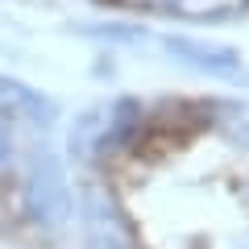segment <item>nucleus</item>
Wrapping results in <instances>:
<instances>
[{
    "instance_id": "nucleus-1",
    "label": "nucleus",
    "mask_w": 249,
    "mask_h": 249,
    "mask_svg": "<svg viewBox=\"0 0 249 249\" xmlns=\"http://www.w3.org/2000/svg\"><path fill=\"white\" fill-rule=\"evenodd\" d=\"M21 208L37 229H58L71 216V183L54 154H34L21 178Z\"/></svg>"
},
{
    "instance_id": "nucleus-2",
    "label": "nucleus",
    "mask_w": 249,
    "mask_h": 249,
    "mask_svg": "<svg viewBox=\"0 0 249 249\" xmlns=\"http://www.w3.org/2000/svg\"><path fill=\"white\" fill-rule=\"evenodd\" d=\"M79 216H83V237H88L91 249H137V232L108 187L100 183L83 187Z\"/></svg>"
},
{
    "instance_id": "nucleus-3",
    "label": "nucleus",
    "mask_w": 249,
    "mask_h": 249,
    "mask_svg": "<svg viewBox=\"0 0 249 249\" xmlns=\"http://www.w3.org/2000/svg\"><path fill=\"white\" fill-rule=\"evenodd\" d=\"M162 46H166V54H170L175 62H183V67H191V71H199V75L229 79V83L245 79V62H241V54L232 50V46H224V42L170 34V37H162Z\"/></svg>"
},
{
    "instance_id": "nucleus-4",
    "label": "nucleus",
    "mask_w": 249,
    "mask_h": 249,
    "mask_svg": "<svg viewBox=\"0 0 249 249\" xmlns=\"http://www.w3.org/2000/svg\"><path fill=\"white\" fill-rule=\"evenodd\" d=\"M0 121L4 124L21 121V124H34V129H46V124H54V100L21 79L0 75Z\"/></svg>"
},
{
    "instance_id": "nucleus-5",
    "label": "nucleus",
    "mask_w": 249,
    "mask_h": 249,
    "mask_svg": "<svg viewBox=\"0 0 249 249\" xmlns=\"http://www.w3.org/2000/svg\"><path fill=\"white\" fill-rule=\"evenodd\" d=\"M133 137H142V104L129 100V96H121V100H112V104L104 108V137H100V154L96 158L129 150Z\"/></svg>"
},
{
    "instance_id": "nucleus-6",
    "label": "nucleus",
    "mask_w": 249,
    "mask_h": 249,
    "mask_svg": "<svg viewBox=\"0 0 249 249\" xmlns=\"http://www.w3.org/2000/svg\"><path fill=\"white\" fill-rule=\"evenodd\" d=\"M100 137H104V108H91V112H83L79 124L71 129V150L79 154V158H96Z\"/></svg>"
},
{
    "instance_id": "nucleus-7",
    "label": "nucleus",
    "mask_w": 249,
    "mask_h": 249,
    "mask_svg": "<svg viewBox=\"0 0 249 249\" xmlns=\"http://www.w3.org/2000/svg\"><path fill=\"white\" fill-rule=\"evenodd\" d=\"M4 162H13V133H9V124L0 121V166Z\"/></svg>"
}]
</instances>
